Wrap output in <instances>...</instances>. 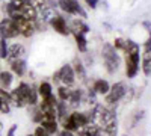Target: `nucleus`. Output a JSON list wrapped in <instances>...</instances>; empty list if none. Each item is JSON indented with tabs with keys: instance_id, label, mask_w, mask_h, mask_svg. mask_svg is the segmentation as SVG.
Wrapping results in <instances>:
<instances>
[{
	"instance_id": "nucleus-16",
	"label": "nucleus",
	"mask_w": 151,
	"mask_h": 136,
	"mask_svg": "<svg viewBox=\"0 0 151 136\" xmlns=\"http://www.w3.org/2000/svg\"><path fill=\"white\" fill-rule=\"evenodd\" d=\"M73 71L76 74V79H80V80H85L86 77V71H85V65L82 64V60L80 59H74V62H73Z\"/></svg>"
},
{
	"instance_id": "nucleus-29",
	"label": "nucleus",
	"mask_w": 151,
	"mask_h": 136,
	"mask_svg": "<svg viewBox=\"0 0 151 136\" xmlns=\"http://www.w3.org/2000/svg\"><path fill=\"white\" fill-rule=\"evenodd\" d=\"M86 3H88V6H89L91 9H95V8H97V3H98V0H86Z\"/></svg>"
},
{
	"instance_id": "nucleus-11",
	"label": "nucleus",
	"mask_w": 151,
	"mask_h": 136,
	"mask_svg": "<svg viewBox=\"0 0 151 136\" xmlns=\"http://www.w3.org/2000/svg\"><path fill=\"white\" fill-rule=\"evenodd\" d=\"M68 27H70V33H88L91 29L89 26L82 20V18H74L70 24H68Z\"/></svg>"
},
{
	"instance_id": "nucleus-5",
	"label": "nucleus",
	"mask_w": 151,
	"mask_h": 136,
	"mask_svg": "<svg viewBox=\"0 0 151 136\" xmlns=\"http://www.w3.org/2000/svg\"><path fill=\"white\" fill-rule=\"evenodd\" d=\"M139 62H141V52L125 53V73H127L129 79L136 77L137 71H139Z\"/></svg>"
},
{
	"instance_id": "nucleus-12",
	"label": "nucleus",
	"mask_w": 151,
	"mask_h": 136,
	"mask_svg": "<svg viewBox=\"0 0 151 136\" xmlns=\"http://www.w3.org/2000/svg\"><path fill=\"white\" fill-rule=\"evenodd\" d=\"M14 73L12 71H0V88L9 91L14 83Z\"/></svg>"
},
{
	"instance_id": "nucleus-4",
	"label": "nucleus",
	"mask_w": 151,
	"mask_h": 136,
	"mask_svg": "<svg viewBox=\"0 0 151 136\" xmlns=\"http://www.w3.org/2000/svg\"><path fill=\"white\" fill-rule=\"evenodd\" d=\"M17 36H20V30L14 20L9 17L0 20V38L12 40V38H17Z\"/></svg>"
},
{
	"instance_id": "nucleus-27",
	"label": "nucleus",
	"mask_w": 151,
	"mask_h": 136,
	"mask_svg": "<svg viewBox=\"0 0 151 136\" xmlns=\"http://www.w3.org/2000/svg\"><path fill=\"white\" fill-rule=\"evenodd\" d=\"M144 26L147 27V30H148V33H150L148 40H147V42H145V48H151V23H144Z\"/></svg>"
},
{
	"instance_id": "nucleus-28",
	"label": "nucleus",
	"mask_w": 151,
	"mask_h": 136,
	"mask_svg": "<svg viewBox=\"0 0 151 136\" xmlns=\"http://www.w3.org/2000/svg\"><path fill=\"white\" fill-rule=\"evenodd\" d=\"M15 132H17V124H14V126H11V127H9L6 136H15Z\"/></svg>"
},
{
	"instance_id": "nucleus-19",
	"label": "nucleus",
	"mask_w": 151,
	"mask_h": 136,
	"mask_svg": "<svg viewBox=\"0 0 151 136\" xmlns=\"http://www.w3.org/2000/svg\"><path fill=\"white\" fill-rule=\"evenodd\" d=\"M53 94V88L48 82H42L40 86H38V95H41L42 98H47L48 95Z\"/></svg>"
},
{
	"instance_id": "nucleus-14",
	"label": "nucleus",
	"mask_w": 151,
	"mask_h": 136,
	"mask_svg": "<svg viewBox=\"0 0 151 136\" xmlns=\"http://www.w3.org/2000/svg\"><path fill=\"white\" fill-rule=\"evenodd\" d=\"M70 5V15H79L80 18H86L88 14L83 9V6L79 3V0H67Z\"/></svg>"
},
{
	"instance_id": "nucleus-35",
	"label": "nucleus",
	"mask_w": 151,
	"mask_h": 136,
	"mask_svg": "<svg viewBox=\"0 0 151 136\" xmlns=\"http://www.w3.org/2000/svg\"><path fill=\"white\" fill-rule=\"evenodd\" d=\"M0 136H2V133H0Z\"/></svg>"
},
{
	"instance_id": "nucleus-3",
	"label": "nucleus",
	"mask_w": 151,
	"mask_h": 136,
	"mask_svg": "<svg viewBox=\"0 0 151 136\" xmlns=\"http://www.w3.org/2000/svg\"><path fill=\"white\" fill-rule=\"evenodd\" d=\"M53 80L58 85H65V86H73L76 83V74L73 71V67L70 64L62 65L55 74H53Z\"/></svg>"
},
{
	"instance_id": "nucleus-9",
	"label": "nucleus",
	"mask_w": 151,
	"mask_h": 136,
	"mask_svg": "<svg viewBox=\"0 0 151 136\" xmlns=\"http://www.w3.org/2000/svg\"><path fill=\"white\" fill-rule=\"evenodd\" d=\"M24 56H26V48H24V45L18 44V42H14V44H11L9 48H8L6 60L11 62V60H15V59H24Z\"/></svg>"
},
{
	"instance_id": "nucleus-15",
	"label": "nucleus",
	"mask_w": 151,
	"mask_h": 136,
	"mask_svg": "<svg viewBox=\"0 0 151 136\" xmlns=\"http://www.w3.org/2000/svg\"><path fill=\"white\" fill-rule=\"evenodd\" d=\"M109 88H110V85L107 80H103V79H97L92 85V91L95 94H100V95H106L109 92Z\"/></svg>"
},
{
	"instance_id": "nucleus-25",
	"label": "nucleus",
	"mask_w": 151,
	"mask_h": 136,
	"mask_svg": "<svg viewBox=\"0 0 151 136\" xmlns=\"http://www.w3.org/2000/svg\"><path fill=\"white\" fill-rule=\"evenodd\" d=\"M112 45L115 47L116 50H124V47H125V40H122V38H116L115 42H113Z\"/></svg>"
},
{
	"instance_id": "nucleus-32",
	"label": "nucleus",
	"mask_w": 151,
	"mask_h": 136,
	"mask_svg": "<svg viewBox=\"0 0 151 136\" xmlns=\"http://www.w3.org/2000/svg\"><path fill=\"white\" fill-rule=\"evenodd\" d=\"M3 101H5V100H3V98H2V95H0V104H2Z\"/></svg>"
},
{
	"instance_id": "nucleus-22",
	"label": "nucleus",
	"mask_w": 151,
	"mask_h": 136,
	"mask_svg": "<svg viewBox=\"0 0 151 136\" xmlns=\"http://www.w3.org/2000/svg\"><path fill=\"white\" fill-rule=\"evenodd\" d=\"M8 48H9V44L5 38H0V59H6L8 56Z\"/></svg>"
},
{
	"instance_id": "nucleus-33",
	"label": "nucleus",
	"mask_w": 151,
	"mask_h": 136,
	"mask_svg": "<svg viewBox=\"0 0 151 136\" xmlns=\"http://www.w3.org/2000/svg\"><path fill=\"white\" fill-rule=\"evenodd\" d=\"M0 2H6V0H0Z\"/></svg>"
},
{
	"instance_id": "nucleus-2",
	"label": "nucleus",
	"mask_w": 151,
	"mask_h": 136,
	"mask_svg": "<svg viewBox=\"0 0 151 136\" xmlns=\"http://www.w3.org/2000/svg\"><path fill=\"white\" fill-rule=\"evenodd\" d=\"M30 85L26 82L18 83L14 89H11V104L15 107H26L27 106V95H29Z\"/></svg>"
},
{
	"instance_id": "nucleus-10",
	"label": "nucleus",
	"mask_w": 151,
	"mask_h": 136,
	"mask_svg": "<svg viewBox=\"0 0 151 136\" xmlns=\"http://www.w3.org/2000/svg\"><path fill=\"white\" fill-rule=\"evenodd\" d=\"M9 67H11V71L14 73V76H18V77H23L26 74V70H27V64H26V59H15V60H11L8 62Z\"/></svg>"
},
{
	"instance_id": "nucleus-17",
	"label": "nucleus",
	"mask_w": 151,
	"mask_h": 136,
	"mask_svg": "<svg viewBox=\"0 0 151 136\" xmlns=\"http://www.w3.org/2000/svg\"><path fill=\"white\" fill-rule=\"evenodd\" d=\"M80 101H82V91L80 89H73L70 98L67 100V104L71 106L73 109H76V107H79Z\"/></svg>"
},
{
	"instance_id": "nucleus-8",
	"label": "nucleus",
	"mask_w": 151,
	"mask_h": 136,
	"mask_svg": "<svg viewBox=\"0 0 151 136\" xmlns=\"http://www.w3.org/2000/svg\"><path fill=\"white\" fill-rule=\"evenodd\" d=\"M14 21L17 23V26H18L20 35L24 36V38H30V36H33V33L36 32L33 21L24 20V18H17V20H14Z\"/></svg>"
},
{
	"instance_id": "nucleus-6",
	"label": "nucleus",
	"mask_w": 151,
	"mask_h": 136,
	"mask_svg": "<svg viewBox=\"0 0 151 136\" xmlns=\"http://www.w3.org/2000/svg\"><path fill=\"white\" fill-rule=\"evenodd\" d=\"M125 92H127V86H125L124 82L113 83L109 88V92L106 94V101L109 104H116L121 98L125 95Z\"/></svg>"
},
{
	"instance_id": "nucleus-21",
	"label": "nucleus",
	"mask_w": 151,
	"mask_h": 136,
	"mask_svg": "<svg viewBox=\"0 0 151 136\" xmlns=\"http://www.w3.org/2000/svg\"><path fill=\"white\" fill-rule=\"evenodd\" d=\"M36 103H38V89L35 86H30L27 95V106H36Z\"/></svg>"
},
{
	"instance_id": "nucleus-34",
	"label": "nucleus",
	"mask_w": 151,
	"mask_h": 136,
	"mask_svg": "<svg viewBox=\"0 0 151 136\" xmlns=\"http://www.w3.org/2000/svg\"><path fill=\"white\" fill-rule=\"evenodd\" d=\"M27 136H35V135H27Z\"/></svg>"
},
{
	"instance_id": "nucleus-13",
	"label": "nucleus",
	"mask_w": 151,
	"mask_h": 136,
	"mask_svg": "<svg viewBox=\"0 0 151 136\" xmlns=\"http://www.w3.org/2000/svg\"><path fill=\"white\" fill-rule=\"evenodd\" d=\"M141 64H142V71L147 77H151V48H145V52L142 53L141 58Z\"/></svg>"
},
{
	"instance_id": "nucleus-30",
	"label": "nucleus",
	"mask_w": 151,
	"mask_h": 136,
	"mask_svg": "<svg viewBox=\"0 0 151 136\" xmlns=\"http://www.w3.org/2000/svg\"><path fill=\"white\" fill-rule=\"evenodd\" d=\"M59 136H74V135H73V132H70V130H65V129H64V130H62V132L59 133Z\"/></svg>"
},
{
	"instance_id": "nucleus-18",
	"label": "nucleus",
	"mask_w": 151,
	"mask_h": 136,
	"mask_svg": "<svg viewBox=\"0 0 151 136\" xmlns=\"http://www.w3.org/2000/svg\"><path fill=\"white\" fill-rule=\"evenodd\" d=\"M73 35H74V40H76V44H77L79 52L86 53V52H88V41H86V35H85V33H73Z\"/></svg>"
},
{
	"instance_id": "nucleus-36",
	"label": "nucleus",
	"mask_w": 151,
	"mask_h": 136,
	"mask_svg": "<svg viewBox=\"0 0 151 136\" xmlns=\"http://www.w3.org/2000/svg\"><path fill=\"white\" fill-rule=\"evenodd\" d=\"M0 71H2V70H0Z\"/></svg>"
},
{
	"instance_id": "nucleus-26",
	"label": "nucleus",
	"mask_w": 151,
	"mask_h": 136,
	"mask_svg": "<svg viewBox=\"0 0 151 136\" xmlns=\"http://www.w3.org/2000/svg\"><path fill=\"white\" fill-rule=\"evenodd\" d=\"M33 135H35V136H52L42 126H38V127L35 129V133H33Z\"/></svg>"
},
{
	"instance_id": "nucleus-7",
	"label": "nucleus",
	"mask_w": 151,
	"mask_h": 136,
	"mask_svg": "<svg viewBox=\"0 0 151 136\" xmlns=\"http://www.w3.org/2000/svg\"><path fill=\"white\" fill-rule=\"evenodd\" d=\"M48 24L55 29V32H58V33H60V35H64V36H68V35H70V27H68V23H67L65 17H62V15L56 14L52 20H50Z\"/></svg>"
},
{
	"instance_id": "nucleus-1",
	"label": "nucleus",
	"mask_w": 151,
	"mask_h": 136,
	"mask_svg": "<svg viewBox=\"0 0 151 136\" xmlns=\"http://www.w3.org/2000/svg\"><path fill=\"white\" fill-rule=\"evenodd\" d=\"M101 56H103V62H104V68L109 74H115L121 65V59L119 55L116 53V48L112 44H104L103 50H101Z\"/></svg>"
},
{
	"instance_id": "nucleus-20",
	"label": "nucleus",
	"mask_w": 151,
	"mask_h": 136,
	"mask_svg": "<svg viewBox=\"0 0 151 136\" xmlns=\"http://www.w3.org/2000/svg\"><path fill=\"white\" fill-rule=\"evenodd\" d=\"M71 91H73L71 86L59 85V88H58V97H59V100H62V101H67L68 98H70V95H71Z\"/></svg>"
},
{
	"instance_id": "nucleus-23",
	"label": "nucleus",
	"mask_w": 151,
	"mask_h": 136,
	"mask_svg": "<svg viewBox=\"0 0 151 136\" xmlns=\"http://www.w3.org/2000/svg\"><path fill=\"white\" fill-rule=\"evenodd\" d=\"M56 2H58V8L62 9L64 12H67V14L70 15V5H68L67 0H56Z\"/></svg>"
},
{
	"instance_id": "nucleus-31",
	"label": "nucleus",
	"mask_w": 151,
	"mask_h": 136,
	"mask_svg": "<svg viewBox=\"0 0 151 136\" xmlns=\"http://www.w3.org/2000/svg\"><path fill=\"white\" fill-rule=\"evenodd\" d=\"M9 2H12V3H15L17 6H20V5H23V3H26L27 0H9Z\"/></svg>"
},
{
	"instance_id": "nucleus-24",
	"label": "nucleus",
	"mask_w": 151,
	"mask_h": 136,
	"mask_svg": "<svg viewBox=\"0 0 151 136\" xmlns=\"http://www.w3.org/2000/svg\"><path fill=\"white\" fill-rule=\"evenodd\" d=\"M32 2V5L38 9V11H41L42 8H45V5H47V0H30Z\"/></svg>"
}]
</instances>
